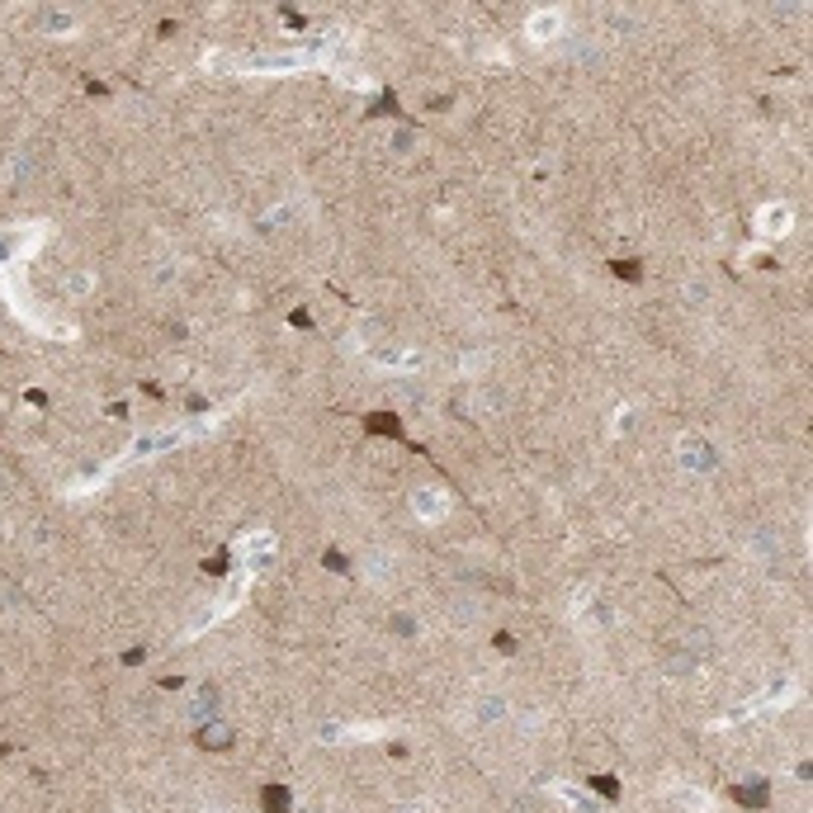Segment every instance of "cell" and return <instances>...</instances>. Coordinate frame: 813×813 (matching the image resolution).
<instances>
[{
  "mask_svg": "<svg viewBox=\"0 0 813 813\" xmlns=\"http://www.w3.org/2000/svg\"><path fill=\"white\" fill-rule=\"evenodd\" d=\"M411 511H416V520H426V525H440V520L454 511V502H449V492L440 483H421L411 492Z\"/></svg>",
  "mask_w": 813,
  "mask_h": 813,
  "instance_id": "cell-1",
  "label": "cell"
},
{
  "mask_svg": "<svg viewBox=\"0 0 813 813\" xmlns=\"http://www.w3.org/2000/svg\"><path fill=\"white\" fill-rule=\"evenodd\" d=\"M38 29H43V33H71L76 14L71 10H38Z\"/></svg>",
  "mask_w": 813,
  "mask_h": 813,
  "instance_id": "cell-7",
  "label": "cell"
},
{
  "mask_svg": "<svg viewBox=\"0 0 813 813\" xmlns=\"http://www.w3.org/2000/svg\"><path fill=\"white\" fill-rule=\"evenodd\" d=\"M562 33H568V14H562V10H534L525 19V38H530V43H558Z\"/></svg>",
  "mask_w": 813,
  "mask_h": 813,
  "instance_id": "cell-3",
  "label": "cell"
},
{
  "mask_svg": "<svg viewBox=\"0 0 813 813\" xmlns=\"http://www.w3.org/2000/svg\"><path fill=\"white\" fill-rule=\"evenodd\" d=\"M199 813H218V808H199Z\"/></svg>",
  "mask_w": 813,
  "mask_h": 813,
  "instance_id": "cell-8",
  "label": "cell"
},
{
  "mask_svg": "<svg viewBox=\"0 0 813 813\" xmlns=\"http://www.w3.org/2000/svg\"><path fill=\"white\" fill-rule=\"evenodd\" d=\"M369 360L388 369V373H416L421 369V350H407V345H373Z\"/></svg>",
  "mask_w": 813,
  "mask_h": 813,
  "instance_id": "cell-4",
  "label": "cell"
},
{
  "mask_svg": "<svg viewBox=\"0 0 813 813\" xmlns=\"http://www.w3.org/2000/svg\"><path fill=\"white\" fill-rule=\"evenodd\" d=\"M388 728L383 723H326L322 738L326 742H355V738H383Z\"/></svg>",
  "mask_w": 813,
  "mask_h": 813,
  "instance_id": "cell-6",
  "label": "cell"
},
{
  "mask_svg": "<svg viewBox=\"0 0 813 813\" xmlns=\"http://www.w3.org/2000/svg\"><path fill=\"white\" fill-rule=\"evenodd\" d=\"M789 227H795V208H789V203H766L757 213V232L761 237H785Z\"/></svg>",
  "mask_w": 813,
  "mask_h": 813,
  "instance_id": "cell-5",
  "label": "cell"
},
{
  "mask_svg": "<svg viewBox=\"0 0 813 813\" xmlns=\"http://www.w3.org/2000/svg\"><path fill=\"white\" fill-rule=\"evenodd\" d=\"M38 241H43V227H38V222L5 227V232H0V269L14 265L19 256H24V246H38Z\"/></svg>",
  "mask_w": 813,
  "mask_h": 813,
  "instance_id": "cell-2",
  "label": "cell"
}]
</instances>
